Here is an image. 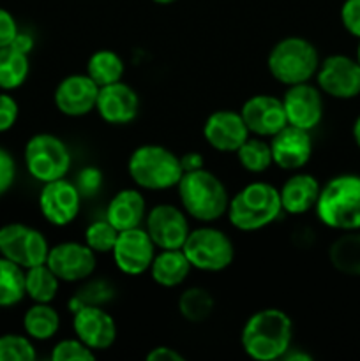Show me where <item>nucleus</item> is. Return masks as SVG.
Returning <instances> with one entry per match:
<instances>
[{
	"label": "nucleus",
	"mask_w": 360,
	"mask_h": 361,
	"mask_svg": "<svg viewBox=\"0 0 360 361\" xmlns=\"http://www.w3.org/2000/svg\"><path fill=\"white\" fill-rule=\"evenodd\" d=\"M293 323L281 309H261L246 321L240 344L249 358L274 361L282 358L292 348Z\"/></svg>",
	"instance_id": "f257e3e1"
},
{
	"label": "nucleus",
	"mask_w": 360,
	"mask_h": 361,
	"mask_svg": "<svg viewBox=\"0 0 360 361\" xmlns=\"http://www.w3.org/2000/svg\"><path fill=\"white\" fill-rule=\"evenodd\" d=\"M176 192L184 212L203 224L219 221L228 212L229 196L226 185L205 168L184 173L176 183Z\"/></svg>",
	"instance_id": "f03ea898"
},
{
	"label": "nucleus",
	"mask_w": 360,
	"mask_h": 361,
	"mask_svg": "<svg viewBox=\"0 0 360 361\" xmlns=\"http://www.w3.org/2000/svg\"><path fill=\"white\" fill-rule=\"evenodd\" d=\"M314 210L321 224L335 231L360 229V175L344 173L328 180Z\"/></svg>",
	"instance_id": "7ed1b4c3"
},
{
	"label": "nucleus",
	"mask_w": 360,
	"mask_h": 361,
	"mask_svg": "<svg viewBox=\"0 0 360 361\" xmlns=\"http://www.w3.org/2000/svg\"><path fill=\"white\" fill-rule=\"evenodd\" d=\"M282 204L279 189L267 182H251L229 197L228 221L244 233L260 231L281 215Z\"/></svg>",
	"instance_id": "20e7f679"
},
{
	"label": "nucleus",
	"mask_w": 360,
	"mask_h": 361,
	"mask_svg": "<svg viewBox=\"0 0 360 361\" xmlns=\"http://www.w3.org/2000/svg\"><path fill=\"white\" fill-rule=\"evenodd\" d=\"M127 173L140 189L166 190L176 187L184 175L176 154L162 145H141L127 161Z\"/></svg>",
	"instance_id": "39448f33"
},
{
	"label": "nucleus",
	"mask_w": 360,
	"mask_h": 361,
	"mask_svg": "<svg viewBox=\"0 0 360 361\" xmlns=\"http://www.w3.org/2000/svg\"><path fill=\"white\" fill-rule=\"evenodd\" d=\"M267 67L270 76L286 87L306 83L316 76L320 53L309 39L289 35L275 42L267 56Z\"/></svg>",
	"instance_id": "423d86ee"
},
{
	"label": "nucleus",
	"mask_w": 360,
	"mask_h": 361,
	"mask_svg": "<svg viewBox=\"0 0 360 361\" xmlns=\"http://www.w3.org/2000/svg\"><path fill=\"white\" fill-rule=\"evenodd\" d=\"M182 250L191 267L208 274L226 270L235 259V245L232 238L224 231L212 226L191 229Z\"/></svg>",
	"instance_id": "0eeeda50"
},
{
	"label": "nucleus",
	"mask_w": 360,
	"mask_h": 361,
	"mask_svg": "<svg viewBox=\"0 0 360 361\" xmlns=\"http://www.w3.org/2000/svg\"><path fill=\"white\" fill-rule=\"evenodd\" d=\"M23 159L28 175L41 183L66 178L73 161L67 145L49 133L34 134L25 145Z\"/></svg>",
	"instance_id": "6e6552de"
},
{
	"label": "nucleus",
	"mask_w": 360,
	"mask_h": 361,
	"mask_svg": "<svg viewBox=\"0 0 360 361\" xmlns=\"http://www.w3.org/2000/svg\"><path fill=\"white\" fill-rule=\"evenodd\" d=\"M49 243L39 229L21 222H11L0 228V256L21 268L44 264Z\"/></svg>",
	"instance_id": "1a4fd4ad"
},
{
	"label": "nucleus",
	"mask_w": 360,
	"mask_h": 361,
	"mask_svg": "<svg viewBox=\"0 0 360 361\" xmlns=\"http://www.w3.org/2000/svg\"><path fill=\"white\" fill-rule=\"evenodd\" d=\"M316 83L328 97L355 99L360 95V63L348 55H330L320 62Z\"/></svg>",
	"instance_id": "9d476101"
},
{
	"label": "nucleus",
	"mask_w": 360,
	"mask_h": 361,
	"mask_svg": "<svg viewBox=\"0 0 360 361\" xmlns=\"http://www.w3.org/2000/svg\"><path fill=\"white\" fill-rule=\"evenodd\" d=\"M46 264L60 282H81L97 268V254L87 243L62 242L49 247Z\"/></svg>",
	"instance_id": "9b49d317"
},
{
	"label": "nucleus",
	"mask_w": 360,
	"mask_h": 361,
	"mask_svg": "<svg viewBox=\"0 0 360 361\" xmlns=\"http://www.w3.org/2000/svg\"><path fill=\"white\" fill-rule=\"evenodd\" d=\"M155 249L157 247L152 242L150 235L145 228H133L119 233L115 247L112 250L115 267L122 274L136 277L143 275L150 270V264L154 261Z\"/></svg>",
	"instance_id": "f8f14e48"
},
{
	"label": "nucleus",
	"mask_w": 360,
	"mask_h": 361,
	"mask_svg": "<svg viewBox=\"0 0 360 361\" xmlns=\"http://www.w3.org/2000/svg\"><path fill=\"white\" fill-rule=\"evenodd\" d=\"M145 229L157 249H182L189 235L187 214L169 203L155 204L145 217Z\"/></svg>",
	"instance_id": "ddd939ff"
},
{
	"label": "nucleus",
	"mask_w": 360,
	"mask_h": 361,
	"mask_svg": "<svg viewBox=\"0 0 360 361\" xmlns=\"http://www.w3.org/2000/svg\"><path fill=\"white\" fill-rule=\"evenodd\" d=\"M39 210L42 217L56 228L74 222L81 210V192L74 183L66 178L42 183L39 192Z\"/></svg>",
	"instance_id": "4468645a"
},
{
	"label": "nucleus",
	"mask_w": 360,
	"mask_h": 361,
	"mask_svg": "<svg viewBox=\"0 0 360 361\" xmlns=\"http://www.w3.org/2000/svg\"><path fill=\"white\" fill-rule=\"evenodd\" d=\"M74 337L94 353L106 351L116 341V324L101 305H83L73 316Z\"/></svg>",
	"instance_id": "2eb2a0df"
},
{
	"label": "nucleus",
	"mask_w": 360,
	"mask_h": 361,
	"mask_svg": "<svg viewBox=\"0 0 360 361\" xmlns=\"http://www.w3.org/2000/svg\"><path fill=\"white\" fill-rule=\"evenodd\" d=\"M282 106H284L286 120L289 126L300 127V129L313 130L320 126L323 118V97L321 90L309 81L299 85H292L282 95Z\"/></svg>",
	"instance_id": "dca6fc26"
},
{
	"label": "nucleus",
	"mask_w": 360,
	"mask_h": 361,
	"mask_svg": "<svg viewBox=\"0 0 360 361\" xmlns=\"http://www.w3.org/2000/svg\"><path fill=\"white\" fill-rule=\"evenodd\" d=\"M97 95L99 85H95V81L87 73L69 74L56 85L53 101L62 115L78 118L94 111Z\"/></svg>",
	"instance_id": "f3484780"
},
{
	"label": "nucleus",
	"mask_w": 360,
	"mask_h": 361,
	"mask_svg": "<svg viewBox=\"0 0 360 361\" xmlns=\"http://www.w3.org/2000/svg\"><path fill=\"white\" fill-rule=\"evenodd\" d=\"M240 115L249 133L260 137H272L282 127L288 126L282 99L270 94H258L247 99L240 109Z\"/></svg>",
	"instance_id": "a211bd4d"
},
{
	"label": "nucleus",
	"mask_w": 360,
	"mask_h": 361,
	"mask_svg": "<svg viewBox=\"0 0 360 361\" xmlns=\"http://www.w3.org/2000/svg\"><path fill=\"white\" fill-rule=\"evenodd\" d=\"M251 136L240 111L219 109L208 115L203 123V137L214 150L221 154H235L240 145Z\"/></svg>",
	"instance_id": "6ab92c4d"
},
{
	"label": "nucleus",
	"mask_w": 360,
	"mask_h": 361,
	"mask_svg": "<svg viewBox=\"0 0 360 361\" xmlns=\"http://www.w3.org/2000/svg\"><path fill=\"white\" fill-rule=\"evenodd\" d=\"M274 164L284 171H299L313 155V137L309 130L295 126H286L270 137Z\"/></svg>",
	"instance_id": "aec40b11"
},
{
	"label": "nucleus",
	"mask_w": 360,
	"mask_h": 361,
	"mask_svg": "<svg viewBox=\"0 0 360 361\" xmlns=\"http://www.w3.org/2000/svg\"><path fill=\"white\" fill-rule=\"evenodd\" d=\"M95 109L109 126H127L134 122L140 113V97L133 87L124 81H116L106 87H99Z\"/></svg>",
	"instance_id": "412c9836"
},
{
	"label": "nucleus",
	"mask_w": 360,
	"mask_h": 361,
	"mask_svg": "<svg viewBox=\"0 0 360 361\" xmlns=\"http://www.w3.org/2000/svg\"><path fill=\"white\" fill-rule=\"evenodd\" d=\"M321 185L309 173H295L279 189L282 212L289 215H304L316 207Z\"/></svg>",
	"instance_id": "4be33fe9"
},
{
	"label": "nucleus",
	"mask_w": 360,
	"mask_h": 361,
	"mask_svg": "<svg viewBox=\"0 0 360 361\" xmlns=\"http://www.w3.org/2000/svg\"><path fill=\"white\" fill-rule=\"evenodd\" d=\"M147 217V201L138 189H122L109 200L106 219L119 231L140 228Z\"/></svg>",
	"instance_id": "5701e85b"
},
{
	"label": "nucleus",
	"mask_w": 360,
	"mask_h": 361,
	"mask_svg": "<svg viewBox=\"0 0 360 361\" xmlns=\"http://www.w3.org/2000/svg\"><path fill=\"white\" fill-rule=\"evenodd\" d=\"M191 267L182 249H162L155 252L154 261L150 264V277L157 286L166 289L179 288L189 277Z\"/></svg>",
	"instance_id": "b1692460"
},
{
	"label": "nucleus",
	"mask_w": 360,
	"mask_h": 361,
	"mask_svg": "<svg viewBox=\"0 0 360 361\" xmlns=\"http://www.w3.org/2000/svg\"><path fill=\"white\" fill-rule=\"evenodd\" d=\"M330 264L342 275L360 277V229L342 231L328 249Z\"/></svg>",
	"instance_id": "393cba45"
},
{
	"label": "nucleus",
	"mask_w": 360,
	"mask_h": 361,
	"mask_svg": "<svg viewBox=\"0 0 360 361\" xmlns=\"http://www.w3.org/2000/svg\"><path fill=\"white\" fill-rule=\"evenodd\" d=\"M23 330L32 341H49L60 330L59 312L49 303H34L23 314Z\"/></svg>",
	"instance_id": "a878e982"
},
{
	"label": "nucleus",
	"mask_w": 360,
	"mask_h": 361,
	"mask_svg": "<svg viewBox=\"0 0 360 361\" xmlns=\"http://www.w3.org/2000/svg\"><path fill=\"white\" fill-rule=\"evenodd\" d=\"M30 73V60L27 53L18 51L13 46L0 48V90L11 92L20 88Z\"/></svg>",
	"instance_id": "bb28decb"
},
{
	"label": "nucleus",
	"mask_w": 360,
	"mask_h": 361,
	"mask_svg": "<svg viewBox=\"0 0 360 361\" xmlns=\"http://www.w3.org/2000/svg\"><path fill=\"white\" fill-rule=\"evenodd\" d=\"M59 277L46 263L25 270V293L34 303H52L59 295Z\"/></svg>",
	"instance_id": "cd10ccee"
},
{
	"label": "nucleus",
	"mask_w": 360,
	"mask_h": 361,
	"mask_svg": "<svg viewBox=\"0 0 360 361\" xmlns=\"http://www.w3.org/2000/svg\"><path fill=\"white\" fill-rule=\"evenodd\" d=\"M124 73H126V66H124L122 56L112 49H99L92 53L87 62V74L99 87L122 81Z\"/></svg>",
	"instance_id": "c85d7f7f"
},
{
	"label": "nucleus",
	"mask_w": 360,
	"mask_h": 361,
	"mask_svg": "<svg viewBox=\"0 0 360 361\" xmlns=\"http://www.w3.org/2000/svg\"><path fill=\"white\" fill-rule=\"evenodd\" d=\"M215 307V300L208 289L194 286L187 288L179 296V312L187 323L200 324L205 323L212 316Z\"/></svg>",
	"instance_id": "c756f323"
},
{
	"label": "nucleus",
	"mask_w": 360,
	"mask_h": 361,
	"mask_svg": "<svg viewBox=\"0 0 360 361\" xmlns=\"http://www.w3.org/2000/svg\"><path fill=\"white\" fill-rule=\"evenodd\" d=\"M25 296V268L0 256V309L18 305Z\"/></svg>",
	"instance_id": "7c9ffc66"
},
{
	"label": "nucleus",
	"mask_w": 360,
	"mask_h": 361,
	"mask_svg": "<svg viewBox=\"0 0 360 361\" xmlns=\"http://www.w3.org/2000/svg\"><path fill=\"white\" fill-rule=\"evenodd\" d=\"M235 154L240 166H242L247 173H253V175L265 173L272 164H274L270 141H265V137L260 136L247 137V140L240 145V148Z\"/></svg>",
	"instance_id": "2f4dec72"
},
{
	"label": "nucleus",
	"mask_w": 360,
	"mask_h": 361,
	"mask_svg": "<svg viewBox=\"0 0 360 361\" xmlns=\"http://www.w3.org/2000/svg\"><path fill=\"white\" fill-rule=\"evenodd\" d=\"M119 233V229L104 217L102 221H94L88 224V228L85 229V243L95 254H112Z\"/></svg>",
	"instance_id": "473e14b6"
},
{
	"label": "nucleus",
	"mask_w": 360,
	"mask_h": 361,
	"mask_svg": "<svg viewBox=\"0 0 360 361\" xmlns=\"http://www.w3.org/2000/svg\"><path fill=\"white\" fill-rule=\"evenodd\" d=\"M37 358L28 335H0V361H34Z\"/></svg>",
	"instance_id": "72a5a7b5"
},
{
	"label": "nucleus",
	"mask_w": 360,
	"mask_h": 361,
	"mask_svg": "<svg viewBox=\"0 0 360 361\" xmlns=\"http://www.w3.org/2000/svg\"><path fill=\"white\" fill-rule=\"evenodd\" d=\"M113 295H115V289H113V286L109 284V282L102 281V279L92 281L88 282V284H85L83 288L73 296V300H71V305L73 307H71V309H73V312H76V310L83 305L102 307L106 302H109V300L113 298Z\"/></svg>",
	"instance_id": "f704fd0d"
},
{
	"label": "nucleus",
	"mask_w": 360,
	"mask_h": 361,
	"mask_svg": "<svg viewBox=\"0 0 360 361\" xmlns=\"http://www.w3.org/2000/svg\"><path fill=\"white\" fill-rule=\"evenodd\" d=\"M53 361H92L95 360V353L78 337L66 338L59 344L53 345L52 349Z\"/></svg>",
	"instance_id": "c9c22d12"
},
{
	"label": "nucleus",
	"mask_w": 360,
	"mask_h": 361,
	"mask_svg": "<svg viewBox=\"0 0 360 361\" xmlns=\"http://www.w3.org/2000/svg\"><path fill=\"white\" fill-rule=\"evenodd\" d=\"M341 23L349 35L360 39V0H344L342 2Z\"/></svg>",
	"instance_id": "e433bc0d"
},
{
	"label": "nucleus",
	"mask_w": 360,
	"mask_h": 361,
	"mask_svg": "<svg viewBox=\"0 0 360 361\" xmlns=\"http://www.w3.org/2000/svg\"><path fill=\"white\" fill-rule=\"evenodd\" d=\"M18 115H20V108H18L16 99L7 92H0V133L13 129Z\"/></svg>",
	"instance_id": "4c0bfd02"
},
{
	"label": "nucleus",
	"mask_w": 360,
	"mask_h": 361,
	"mask_svg": "<svg viewBox=\"0 0 360 361\" xmlns=\"http://www.w3.org/2000/svg\"><path fill=\"white\" fill-rule=\"evenodd\" d=\"M14 180H16V162L6 148L0 147V196H4L13 187Z\"/></svg>",
	"instance_id": "58836bf2"
},
{
	"label": "nucleus",
	"mask_w": 360,
	"mask_h": 361,
	"mask_svg": "<svg viewBox=\"0 0 360 361\" xmlns=\"http://www.w3.org/2000/svg\"><path fill=\"white\" fill-rule=\"evenodd\" d=\"M18 32H20V28H18V23L13 14L7 9H4V7H0V48L11 46Z\"/></svg>",
	"instance_id": "ea45409f"
},
{
	"label": "nucleus",
	"mask_w": 360,
	"mask_h": 361,
	"mask_svg": "<svg viewBox=\"0 0 360 361\" xmlns=\"http://www.w3.org/2000/svg\"><path fill=\"white\" fill-rule=\"evenodd\" d=\"M147 360L148 361H182L184 356L180 355L179 351H175L173 348H168V345H159V348H154L152 351H148Z\"/></svg>",
	"instance_id": "a19ab883"
},
{
	"label": "nucleus",
	"mask_w": 360,
	"mask_h": 361,
	"mask_svg": "<svg viewBox=\"0 0 360 361\" xmlns=\"http://www.w3.org/2000/svg\"><path fill=\"white\" fill-rule=\"evenodd\" d=\"M180 162H182L184 173L196 171V169L203 168V164H205L203 155L198 154V152H189V154H184L182 157H180Z\"/></svg>",
	"instance_id": "79ce46f5"
},
{
	"label": "nucleus",
	"mask_w": 360,
	"mask_h": 361,
	"mask_svg": "<svg viewBox=\"0 0 360 361\" xmlns=\"http://www.w3.org/2000/svg\"><path fill=\"white\" fill-rule=\"evenodd\" d=\"M11 46L13 48H16L18 51L21 53H30L32 48H34V39H32L30 34H27V32H18L16 37H14V41L11 42Z\"/></svg>",
	"instance_id": "37998d69"
},
{
	"label": "nucleus",
	"mask_w": 360,
	"mask_h": 361,
	"mask_svg": "<svg viewBox=\"0 0 360 361\" xmlns=\"http://www.w3.org/2000/svg\"><path fill=\"white\" fill-rule=\"evenodd\" d=\"M282 358L284 360H293V361H309V360H313V356L311 355H307V353H299V351H293L292 353V349H288V353H286L284 356H282Z\"/></svg>",
	"instance_id": "c03bdc74"
},
{
	"label": "nucleus",
	"mask_w": 360,
	"mask_h": 361,
	"mask_svg": "<svg viewBox=\"0 0 360 361\" xmlns=\"http://www.w3.org/2000/svg\"><path fill=\"white\" fill-rule=\"evenodd\" d=\"M352 136H353V141H355V143H356V147L360 148V115L356 116L355 122H353Z\"/></svg>",
	"instance_id": "a18cd8bd"
},
{
	"label": "nucleus",
	"mask_w": 360,
	"mask_h": 361,
	"mask_svg": "<svg viewBox=\"0 0 360 361\" xmlns=\"http://www.w3.org/2000/svg\"><path fill=\"white\" fill-rule=\"evenodd\" d=\"M154 2L159 4V6H168V4L176 2V0H154Z\"/></svg>",
	"instance_id": "49530a36"
},
{
	"label": "nucleus",
	"mask_w": 360,
	"mask_h": 361,
	"mask_svg": "<svg viewBox=\"0 0 360 361\" xmlns=\"http://www.w3.org/2000/svg\"><path fill=\"white\" fill-rule=\"evenodd\" d=\"M355 59H356V62L360 63V39H359V46H356V56H355Z\"/></svg>",
	"instance_id": "de8ad7c7"
}]
</instances>
